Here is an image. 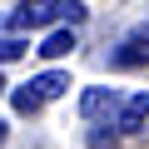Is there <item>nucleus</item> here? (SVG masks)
Returning a JSON list of instances; mask_svg holds the SVG:
<instances>
[{
	"label": "nucleus",
	"mask_w": 149,
	"mask_h": 149,
	"mask_svg": "<svg viewBox=\"0 0 149 149\" xmlns=\"http://www.w3.org/2000/svg\"><path fill=\"white\" fill-rule=\"evenodd\" d=\"M45 20H55V5H45V0H25V5L10 15V30L20 35V30H35V25H45Z\"/></svg>",
	"instance_id": "2"
},
{
	"label": "nucleus",
	"mask_w": 149,
	"mask_h": 149,
	"mask_svg": "<svg viewBox=\"0 0 149 149\" xmlns=\"http://www.w3.org/2000/svg\"><path fill=\"white\" fill-rule=\"evenodd\" d=\"M144 124H149V90L129 95L124 109H119V129H124V134H134V129H144Z\"/></svg>",
	"instance_id": "3"
},
{
	"label": "nucleus",
	"mask_w": 149,
	"mask_h": 149,
	"mask_svg": "<svg viewBox=\"0 0 149 149\" xmlns=\"http://www.w3.org/2000/svg\"><path fill=\"white\" fill-rule=\"evenodd\" d=\"M40 104H45V95H40L35 85H20V90H15V109H20V114H35Z\"/></svg>",
	"instance_id": "6"
},
{
	"label": "nucleus",
	"mask_w": 149,
	"mask_h": 149,
	"mask_svg": "<svg viewBox=\"0 0 149 149\" xmlns=\"http://www.w3.org/2000/svg\"><path fill=\"white\" fill-rule=\"evenodd\" d=\"M70 50H74V30H55V35H45V40H40V50H35V55L60 60V55H70Z\"/></svg>",
	"instance_id": "4"
},
{
	"label": "nucleus",
	"mask_w": 149,
	"mask_h": 149,
	"mask_svg": "<svg viewBox=\"0 0 149 149\" xmlns=\"http://www.w3.org/2000/svg\"><path fill=\"white\" fill-rule=\"evenodd\" d=\"M55 20L80 25V20H85V5H80V0H55Z\"/></svg>",
	"instance_id": "8"
},
{
	"label": "nucleus",
	"mask_w": 149,
	"mask_h": 149,
	"mask_svg": "<svg viewBox=\"0 0 149 149\" xmlns=\"http://www.w3.org/2000/svg\"><path fill=\"white\" fill-rule=\"evenodd\" d=\"M114 109H124V100H119V90H85L80 95V114L85 119H100V114H114Z\"/></svg>",
	"instance_id": "1"
},
{
	"label": "nucleus",
	"mask_w": 149,
	"mask_h": 149,
	"mask_svg": "<svg viewBox=\"0 0 149 149\" xmlns=\"http://www.w3.org/2000/svg\"><path fill=\"white\" fill-rule=\"evenodd\" d=\"M0 90H5V80H0Z\"/></svg>",
	"instance_id": "11"
},
{
	"label": "nucleus",
	"mask_w": 149,
	"mask_h": 149,
	"mask_svg": "<svg viewBox=\"0 0 149 149\" xmlns=\"http://www.w3.org/2000/svg\"><path fill=\"white\" fill-rule=\"evenodd\" d=\"M30 85H35V90H40L45 100H55V95H65V90H70V74L50 70V74H40V80H30Z\"/></svg>",
	"instance_id": "5"
},
{
	"label": "nucleus",
	"mask_w": 149,
	"mask_h": 149,
	"mask_svg": "<svg viewBox=\"0 0 149 149\" xmlns=\"http://www.w3.org/2000/svg\"><path fill=\"white\" fill-rule=\"evenodd\" d=\"M144 60H149V50H144L139 40H129V45H119V55H114V65H124V70H129V65H144Z\"/></svg>",
	"instance_id": "7"
},
{
	"label": "nucleus",
	"mask_w": 149,
	"mask_h": 149,
	"mask_svg": "<svg viewBox=\"0 0 149 149\" xmlns=\"http://www.w3.org/2000/svg\"><path fill=\"white\" fill-rule=\"evenodd\" d=\"M20 55H25V40H15V35L0 40V65H10V60H20Z\"/></svg>",
	"instance_id": "9"
},
{
	"label": "nucleus",
	"mask_w": 149,
	"mask_h": 149,
	"mask_svg": "<svg viewBox=\"0 0 149 149\" xmlns=\"http://www.w3.org/2000/svg\"><path fill=\"white\" fill-rule=\"evenodd\" d=\"M0 144H5V119H0Z\"/></svg>",
	"instance_id": "10"
}]
</instances>
